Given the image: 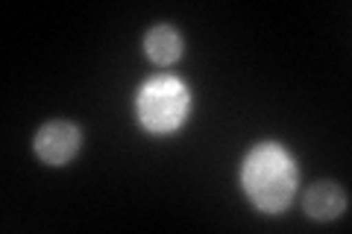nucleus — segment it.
<instances>
[{"mask_svg":"<svg viewBox=\"0 0 352 234\" xmlns=\"http://www.w3.org/2000/svg\"><path fill=\"white\" fill-rule=\"evenodd\" d=\"M305 211H308V217H314V220H335L346 211V194L332 182L314 185L311 191L305 194Z\"/></svg>","mask_w":352,"mask_h":234,"instance_id":"20e7f679","label":"nucleus"},{"mask_svg":"<svg viewBox=\"0 0 352 234\" xmlns=\"http://www.w3.org/2000/svg\"><path fill=\"white\" fill-rule=\"evenodd\" d=\"M144 50L156 65H173L182 56V36L168 24H159L147 32Z\"/></svg>","mask_w":352,"mask_h":234,"instance_id":"39448f33","label":"nucleus"},{"mask_svg":"<svg viewBox=\"0 0 352 234\" xmlns=\"http://www.w3.org/2000/svg\"><path fill=\"white\" fill-rule=\"evenodd\" d=\"M188 108H191L188 88L176 76H153L150 82H144L135 100L141 126L153 132V135L176 132L185 124V117H188Z\"/></svg>","mask_w":352,"mask_h":234,"instance_id":"f03ea898","label":"nucleus"},{"mask_svg":"<svg viewBox=\"0 0 352 234\" xmlns=\"http://www.w3.org/2000/svg\"><path fill=\"white\" fill-rule=\"evenodd\" d=\"M80 143H82L80 129H76L74 124H68V120H50V124H44L38 129L36 141H32V150H36V155L44 164L62 167L76 155Z\"/></svg>","mask_w":352,"mask_h":234,"instance_id":"7ed1b4c3","label":"nucleus"},{"mask_svg":"<svg viewBox=\"0 0 352 234\" xmlns=\"http://www.w3.org/2000/svg\"><path fill=\"white\" fill-rule=\"evenodd\" d=\"M241 182H244V191L258 211L279 214L291 205L296 194V164L279 143H258L244 159Z\"/></svg>","mask_w":352,"mask_h":234,"instance_id":"f257e3e1","label":"nucleus"}]
</instances>
